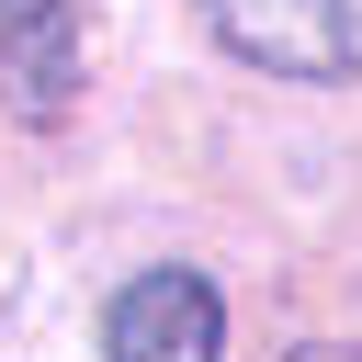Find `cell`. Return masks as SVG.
I'll return each instance as SVG.
<instances>
[{"label":"cell","instance_id":"277c9868","mask_svg":"<svg viewBox=\"0 0 362 362\" xmlns=\"http://www.w3.org/2000/svg\"><path fill=\"white\" fill-rule=\"evenodd\" d=\"M294 362H351V351H294Z\"/></svg>","mask_w":362,"mask_h":362},{"label":"cell","instance_id":"7a4b0ae2","mask_svg":"<svg viewBox=\"0 0 362 362\" xmlns=\"http://www.w3.org/2000/svg\"><path fill=\"white\" fill-rule=\"evenodd\" d=\"M226 351V305L204 272H136L102 317V362H215Z\"/></svg>","mask_w":362,"mask_h":362},{"label":"cell","instance_id":"6da1fadb","mask_svg":"<svg viewBox=\"0 0 362 362\" xmlns=\"http://www.w3.org/2000/svg\"><path fill=\"white\" fill-rule=\"evenodd\" d=\"M204 23L283 79H351L362 68V0H204Z\"/></svg>","mask_w":362,"mask_h":362},{"label":"cell","instance_id":"3957f363","mask_svg":"<svg viewBox=\"0 0 362 362\" xmlns=\"http://www.w3.org/2000/svg\"><path fill=\"white\" fill-rule=\"evenodd\" d=\"M0 68H11V113L57 124L79 90V0H0Z\"/></svg>","mask_w":362,"mask_h":362}]
</instances>
